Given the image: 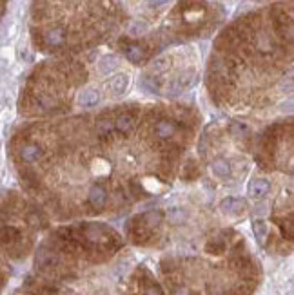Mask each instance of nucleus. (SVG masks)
I'll return each mask as SVG.
<instances>
[{"label": "nucleus", "mask_w": 294, "mask_h": 295, "mask_svg": "<svg viewBox=\"0 0 294 295\" xmlns=\"http://www.w3.org/2000/svg\"><path fill=\"white\" fill-rule=\"evenodd\" d=\"M126 89H127V76H124V74L114 76L107 83V91L111 95H122V93H126Z\"/></svg>", "instance_id": "f257e3e1"}]
</instances>
